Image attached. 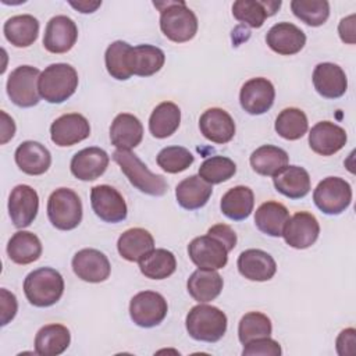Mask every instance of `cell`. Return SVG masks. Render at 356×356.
Returning a JSON list of instances; mask_svg holds the SVG:
<instances>
[{
  "label": "cell",
  "mask_w": 356,
  "mask_h": 356,
  "mask_svg": "<svg viewBox=\"0 0 356 356\" xmlns=\"http://www.w3.org/2000/svg\"><path fill=\"white\" fill-rule=\"evenodd\" d=\"M160 10V29L167 39L184 43L195 38L197 32V18L185 1H154Z\"/></svg>",
  "instance_id": "1"
},
{
  "label": "cell",
  "mask_w": 356,
  "mask_h": 356,
  "mask_svg": "<svg viewBox=\"0 0 356 356\" xmlns=\"http://www.w3.org/2000/svg\"><path fill=\"white\" fill-rule=\"evenodd\" d=\"M78 88L76 70L65 63H56L46 67L39 76L38 89L46 102L58 104L70 99Z\"/></svg>",
  "instance_id": "2"
},
{
  "label": "cell",
  "mask_w": 356,
  "mask_h": 356,
  "mask_svg": "<svg viewBox=\"0 0 356 356\" xmlns=\"http://www.w3.org/2000/svg\"><path fill=\"white\" fill-rule=\"evenodd\" d=\"M113 160L120 165L131 185H134L142 193L150 196H163L167 192L168 185L164 177L153 174L131 150L117 149L113 153Z\"/></svg>",
  "instance_id": "3"
},
{
  "label": "cell",
  "mask_w": 356,
  "mask_h": 356,
  "mask_svg": "<svg viewBox=\"0 0 356 356\" xmlns=\"http://www.w3.org/2000/svg\"><path fill=\"white\" fill-rule=\"evenodd\" d=\"M24 292L28 302L36 307L56 305L64 292L61 274L51 267H40L31 271L24 280Z\"/></svg>",
  "instance_id": "4"
},
{
  "label": "cell",
  "mask_w": 356,
  "mask_h": 356,
  "mask_svg": "<svg viewBox=\"0 0 356 356\" xmlns=\"http://www.w3.org/2000/svg\"><path fill=\"white\" fill-rule=\"evenodd\" d=\"M185 325L191 338L214 343L220 341L227 331V316L216 306L199 303L186 314Z\"/></svg>",
  "instance_id": "5"
},
{
  "label": "cell",
  "mask_w": 356,
  "mask_h": 356,
  "mask_svg": "<svg viewBox=\"0 0 356 356\" xmlns=\"http://www.w3.org/2000/svg\"><path fill=\"white\" fill-rule=\"evenodd\" d=\"M47 217L53 227L71 231L82 221V202L78 193L70 188H58L49 196Z\"/></svg>",
  "instance_id": "6"
},
{
  "label": "cell",
  "mask_w": 356,
  "mask_h": 356,
  "mask_svg": "<svg viewBox=\"0 0 356 356\" xmlns=\"http://www.w3.org/2000/svg\"><path fill=\"white\" fill-rule=\"evenodd\" d=\"M313 200L318 210L328 216H338L352 202V188L339 177H327L318 182L313 192Z\"/></svg>",
  "instance_id": "7"
},
{
  "label": "cell",
  "mask_w": 356,
  "mask_h": 356,
  "mask_svg": "<svg viewBox=\"0 0 356 356\" xmlns=\"http://www.w3.org/2000/svg\"><path fill=\"white\" fill-rule=\"evenodd\" d=\"M40 71L32 65H19L7 79V95L10 100L18 107H33L39 103L40 95L38 89V81Z\"/></svg>",
  "instance_id": "8"
},
{
  "label": "cell",
  "mask_w": 356,
  "mask_h": 356,
  "mask_svg": "<svg viewBox=\"0 0 356 356\" xmlns=\"http://www.w3.org/2000/svg\"><path fill=\"white\" fill-rule=\"evenodd\" d=\"M167 312V300L163 295L154 291L138 292L129 302L131 320L142 328L159 325L165 318Z\"/></svg>",
  "instance_id": "9"
},
{
  "label": "cell",
  "mask_w": 356,
  "mask_h": 356,
  "mask_svg": "<svg viewBox=\"0 0 356 356\" xmlns=\"http://www.w3.org/2000/svg\"><path fill=\"white\" fill-rule=\"evenodd\" d=\"M229 249L217 236L207 234L193 238L188 245V254L195 266L207 270H220L228 261Z\"/></svg>",
  "instance_id": "10"
},
{
  "label": "cell",
  "mask_w": 356,
  "mask_h": 356,
  "mask_svg": "<svg viewBox=\"0 0 356 356\" xmlns=\"http://www.w3.org/2000/svg\"><path fill=\"white\" fill-rule=\"evenodd\" d=\"M90 204L95 214L106 222H120L127 218L128 207L122 195L110 185H96L90 189Z\"/></svg>",
  "instance_id": "11"
},
{
  "label": "cell",
  "mask_w": 356,
  "mask_h": 356,
  "mask_svg": "<svg viewBox=\"0 0 356 356\" xmlns=\"http://www.w3.org/2000/svg\"><path fill=\"white\" fill-rule=\"evenodd\" d=\"M275 97L274 85L267 78H252L246 81L239 92L241 107L252 115L267 113Z\"/></svg>",
  "instance_id": "12"
},
{
  "label": "cell",
  "mask_w": 356,
  "mask_h": 356,
  "mask_svg": "<svg viewBox=\"0 0 356 356\" xmlns=\"http://www.w3.org/2000/svg\"><path fill=\"white\" fill-rule=\"evenodd\" d=\"M72 270L78 278L86 282L97 284L110 277L111 266L107 256L92 248L78 250L72 257Z\"/></svg>",
  "instance_id": "13"
},
{
  "label": "cell",
  "mask_w": 356,
  "mask_h": 356,
  "mask_svg": "<svg viewBox=\"0 0 356 356\" xmlns=\"http://www.w3.org/2000/svg\"><path fill=\"white\" fill-rule=\"evenodd\" d=\"M320 225L317 218L309 211H298L288 218L282 236L293 249H307L318 238Z\"/></svg>",
  "instance_id": "14"
},
{
  "label": "cell",
  "mask_w": 356,
  "mask_h": 356,
  "mask_svg": "<svg viewBox=\"0 0 356 356\" xmlns=\"http://www.w3.org/2000/svg\"><path fill=\"white\" fill-rule=\"evenodd\" d=\"M39 210L38 192L29 185H17L8 197V214L17 228L29 227Z\"/></svg>",
  "instance_id": "15"
},
{
  "label": "cell",
  "mask_w": 356,
  "mask_h": 356,
  "mask_svg": "<svg viewBox=\"0 0 356 356\" xmlns=\"http://www.w3.org/2000/svg\"><path fill=\"white\" fill-rule=\"evenodd\" d=\"M90 135L89 121L78 113L64 114L50 125L51 142L60 147H67L85 140Z\"/></svg>",
  "instance_id": "16"
},
{
  "label": "cell",
  "mask_w": 356,
  "mask_h": 356,
  "mask_svg": "<svg viewBox=\"0 0 356 356\" xmlns=\"http://www.w3.org/2000/svg\"><path fill=\"white\" fill-rule=\"evenodd\" d=\"M76 39V24L67 15H56L50 18L46 25L43 46L50 53L63 54L74 47Z\"/></svg>",
  "instance_id": "17"
},
{
  "label": "cell",
  "mask_w": 356,
  "mask_h": 356,
  "mask_svg": "<svg viewBox=\"0 0 356 356\" xmlns=\"http://www.w3.org/2000/svg\"><path fill=\"white\" fill-rule=\"evenodd\" d=\"M348 136L342 127L331 121H320L309 132V146L320 156H332L346 145Z\"/></svg>",
  "instance_id": "18"
},
{
  "label": "cell",
  "mask_w": 356,
  "mask_h": 356,
  "mask_svg": "<svg viewBox=\"0 0 356 356\" xmlns=\"http://www.w3.org/2000/svg\"><path fill=\"white\" fill-rule=\"evenodd\" d=\"M238 271L249 281H268L277 273V264L271 254L261 249H246L236 260Z\"/></svg>",
  "instance_id": "19"
},
{
  "label": "cell",
  "mask_w": 356,
  "mask_h": 356,
  "mask_svg": "<svg viewBox=\"0 0 356 356\" xmlns=\"http://www.w3.org/2000/svg\"><path fill=\"white\" fill-rule=\"evenodd\" d=\"M108 154L96 146L76 152L70 163L71 172L81 181H95L104 174L108 165Z\"/></svg>",
  "instance_id": "20"
},
{
  "label": "cell",
  "mask_w": 356,
  "mask_h": 356,
  "mask_svg": "<svg viewBox=\"0 0 356 356\" xmlns=\"http://www.w3.org/2000/svg\"><path fill=\"white\" fill-rule=\"evenodd\" d=\"M266 42L273 51L281 56H292L303 49L306 44V35L300 28L291 22H278L268 29Z\"/></svg>",
  "instance_id": "21"
},
{
  "label": "cell",
  "mask_w": 356,
  "mask_h": 356,
  "mask_svg": "<svg viewBox=\"0 0 356 356\" xmlns=\"http://www.w3.org/2000/svg\"><path fill=\"white\" fill-rule=\"evenodd\" d=\"M199 129L202 135L213 143H228L235 135V122L232 117L222 108H207L199 118Z\"/></svg>",
  "instance_id": "22"
},
{
  "label": "cell",
  "mask_w": 356,
  "mask_h": 356,
  "mask_svg": "<svg viewBox=\"0 0 356 356\" xmlns=\"http://www.w3.org/2000/svg\"><path fill=\"white\" fill-rule=\"evenodd\" d=\"M313 85L317 93L325 99H338L348 89L343 70L334 63H320L313 71Z\"/></svg>",
  "instance_id": "23"
},
{
  "label": "cell",
  "mask_w": 356,
  "mask_h": 356,
  "mask_svg": "<svg viewBox=\"0 0 356 356\" xmlns=\"http://www.w3.org/2000/svg\"><path fill=\"white\" fill-rule=\"evenodd\" d=\"M18 168L28 175H42L51 164V154L46 146L36 140L22 142L14 153Z\"/></svg>",
  "instance_id": "24"
},
{
  "label": "cell",
  "mask_w": 356,
  "mask_h": 356,
  "mask_svg": "<svg viewBox=\"0 0 356 356\" xmlns=\"http://www.w3.org/2000/svg\"><path fill=\"white\" fill-rule=\"evenodd\" d=\"M143 138V125L138 117L129 113L115 115L110 127V140L117 149L131 150L136 147Z\"/></svg>",
  "instance_id": "25"
},
{
  "label": "cell",
  "mask_w": 356,
  "mask_h": 356,
  "mask_svg": "<svg viewBox=\"0 0 356 356\" xmlns=\"http://www.w3.org/2000/svg\"><path fill=\"white\" fill-rule=\"evenodd\" d=\"M277 192L289 197L300 199L310 192V175L299 165H285L273 177Z\"/></svg>",
  "instance_id": "26"
},
{
  "label": "cell",
  "mask_w": 356,
  "mask_h": 356,
  "mask_svg": "<svg viewBox=\"0 0 356 356\" xmlns=\"http://www.w3.org/2000/svg\"><path fill=\"white\" fill-rule=\"evenodd\" d=\"M165 54L160 47L152 44H138L131 47L128 54V68L132 75L150 76L161 70Z\"/></svg>",
  "instance_id": "27"
},
{
  "label": "cell",
  "mask_w": 356,
  "mask_h": 356,
  "mask_svg": "<svg viewBox=\"0 0 356 356\" xmlns=\"http://www.w3.org/2000/svg\"><path fill=\"white\" fill-rule=\"evenodd\" d=\"M222 277L217 270L197 268L191 274L186 282L189 295L199 303H207L214 300L222 291Z\"/></svg>",
  "instance_id": "28"
},
{
  "label": "cell",
  "mask_w": 356,
  "mask_h": 356,
  "mask_svg": "<svg viewBox=\"0 0 356 356\" xmlns=\"http://www.w3.org/2000/svg\"><path fill=\"white\" fill-rule=\"evenodd\" d=\"M281 1L273 0H238L232 4V15L252 28L263 26L267 17L274 15Z\"/></svg>",
  "instance_id": "29"
},
{
  "label": "cell",
  "mask_w": 356,
  "mask_h": 356,
  "mask_svg": "<svg viewBox=\"0 0 356 356\" xmlns=\"http://www.w3.org/2000/svg\"><path fill=\"white\" fill-rule=\"evenodd\" d=\"M213 192V186L199 175H191L182 179L175 188L178 204L185 210H197L203 207Z\"/></svg>",
  "instance_id": "30"
},
{
  "label": "cell",
  "mask_w": 356,
  "mask_h": 356,
  "mask_svg": "<svg viewBox=\"0 0 356 356\" xmlns=\"http://www.w3.org/2000/svg\"><path fill=\"white\" fill-rule=\"evenodd\" d=\"M117 249L122 259L128 261H139L154 249V239L145 228H129L120 235Z\"/></svg>",
  "instance_id": "31"
},
{
  "label": "cell",
  "mask_w": 356,
  "mask_h": 356,
  "mask_svg": "<svg viewBox=\"0 0 356 356\" xmlns=\"http://www.w3.org/2000/svg\"><path fill=\"white\" fill-rule=\"evenodd\" d=\"M71 342L70 330L63 324L43 325L35 337V353L40 356L61 355Z\"/></svg>",
  "instance_id": "32"
},
{
  "label": "cell",
  "mask_w": 356,
  "mask_h": 356,
  "mask_svg": "<svg viewBox=\"0 0 356 356\" xmlns=\"http://www.w3.org/2000/svg\"><path fill=\"white\" fill-rule=\"evenodd\" d=\"M254 206L253 191L248 186L238 185L228 189L220 202L221 213L232 221H242L250 216Z\"/></svg>",
  "instance_id": "33"
},
{
  "label": "cell",
  "mask_w": 356,
  "mask_h": 356,
  "mask_svg": "<svg viewBox=\"0 0 356 356\" xmlns=\"http://www.w3.org/2000/svg\"><path fill=\"white\" fill-rule=\"evenodd\" d=\"M289 218L288 209L280 202H264L254 213V224L259 231L268 236H282L284 227Z\"/></svg>",
  "instance_id": "34"
},
{
  "label": "cell",
  "mask_w": 356,
  "mask_h": 356,
  "mask_svg": "<svg viewBox=\"0 0 356 356\" xmlns=\"http://www.w3.org/2000/svg\"><path fill=\"white\" fill-rule=\"evenodd\" d=\"M6 39L15 47H29L39 35V21L31 14L14 15L4 22Z\"/></svg>",
  "instance_id": "35"
},
{
  "label": "cell",
  "mask_w": 356,
  "mask_h": 356,
  "mask_svg": "<svg viewBox=\"0 0 356 356\" xmlns=\"http://www.w3.org/2000/svg\"><path fill=\"white\" fill-rule=\"evenodd\" d=\"M7 254L17 264L33 263L42 254L40 239L29 231H18L7 243Z\"/></svg>",
  "instance_id": "36"
},
{
  "label": "cell",
  "mask_w": 356,
  "mask_h": 356,
  "mask_svg": "<svg viewBox=\"0 0 356 356\" xmlns=\"http://www.w3.org/2000/svg\"><path fill=\"white\" fill-rule=\"evenodd\" d=\"M181 110L172 102H163L152 111L149 118V131L157 139L171 136L179 127Z\"/></svg>",
  "instance_id": "37"
},
{
  "label": "cell",
  "mask_w": 356,
  "mask_h": 356,
  "mask_svg": "<svg viewBox=\"0 0 356 356\" xmlns=\"http://www.w3.org/2000/svg\"><path fill=\"white\" fill-rule=\"evenodd\" d=\"M288 153L273 145H263L250 154L253 171L264 177H274L280 170L288 165Z\"/></svg>",
  "instance_id": "38"
},
{
  "label": "cell",
  "mask_w": 356,
  "mask_h": 356,
  "mask_svg": "<svg viewBox=\"0 0 356 356\" xmlns=\"http://www.w3.org/2000/svg\"><path fill=\"white\" fill-rule=\"evenodd\" d=\"M140 273L150 280H164L177 270V260L167 249H153L139 261Z\"/></svg>",
  "instance_id": "39"
},
{
  "label": "cell",
  "mask_w": 356,
  "mask_h": 356,
  "mask_svg": "<svg viewBox=\"0 0 356 356\" xmlns=\"http://www.w3.org/2000/svg\"><path fill=\"white\" fill-rule=\"evenodd\" d=\"M275 132L286 140L300 139L309 128L306 114L296 107L284 108L275 118Z\"/></svg>",
  "instance_id": "40"
},
{
  "label": "cell",
  "mask_w": 356,
  "mask_h": 356,
  "mask_svg": "<svg viewBox=\"0 0 356 356\" xmlns=\"http://www.w3.org/2000/svg\"><path fill=\"white\" fill-rule=\"evenodd\" d=\"M273 332L271 320L260 312L246 313L238 325V338L242 345L249 343L253 339L270 337Z\"/></svg>",
  "instance_id": "41"
},
{
  "label": "cell",
  "mask_w": 356,
  "mask_h": 356,
  "mask_svg": "<svg viewBox=\"0 0 356 356\" xmlns=\"http://www.w3.org/2000/svg\"><path fill=\"white\" fill-rule=\"evenodd\" d=\"M129 50L131 46L122 40H115L106 49L104 63L107 72L117 81H127L132 75L128 68Z\"/></svg>",
  "instance_id": "42"
},
{
  "label": "cell",
  "mask_w": 356,
  "mask_h": 356,
  "mask_svg": "<svg viewBox=\"0 0 356 356\" xmlns=\"http://www.w3.org/2000/svg\"><path fill=\"white\" fill-rule=\"evenodd\" d=\"M291 10L296 18L309 26H320L330 17L327 0H292Z\"/></svg>",
  "instance_id": "43"
},
{
  "label": "cell",
  "mask_w": 356,
  "mask_h": 356,
  "mask_svg": "<svg viewBox=\"0 0 356 356\" xmlns=\"http://www.w3.org/2000/svg\"><path fill=\"white\" fill-rule=\"evenodd\" d=\"M236 172V164L225 156H211L199 167V177L210 185L221 184L232 178Z\"/></svg>",
  "instance_id": "44"
},
{
  "label": "cell",
  "mask_w": 356,
  "mask_h": 356,
  "mask_svg": "<svg viewBox=\"0 0 356 356\" xmlns=\"http://www.w3.org/2000/svg\"><path fill=\"white\" fill-rule=\"evenodd\" d=\"M193 154L182 146H167L156 157L159 167L170 174H178L189 168L193 163Z\"/></svg>",
  "instance_id": "45"
},
{
  "label": "cell",
  "mask_w": 356,
  "mask_h": 356,
  "mask_svg": "<svg viewBox=\"0 0 356 356\" xmlns=\"http://www.w3.org/2000/svg\"><path fill=\"white\" fill-rule=\"evenodd\" d=\"M282 353L281 346L277 341L270 337L257 338L243 345V356H280Z\"/></svg>",
  "instance_id": "46"
},
{
  "label": "cell",
  "mask_w": 356,
  "mask_h": 356,
  "mask_svg": "<svg viewBox=\"0 0 356 356\" xmlns=\"http://www.w3.org/2000/svg\"><path fill=\"white\" fill-rule=\"evenodd\" d=\"M18 303L14 293L8 292L6 288L0 291V310H1V325L8 324L17 314Z\"/></svg>",
  "instance_id": "47"
},
{
  "label": "cell",
  "mask_w": 356,
  "mask_h": 356,
  "mask_svg": "<svg viewBox=\"0 0 356 356\" xmlns=\"http://www.w3.org/2000/svg\"><path fill=\"white\" fill-rule=\"evenodd\" d=\"M356 345V331L355 328L342 330L337 338V352L341 356L353 355Z\"/></svg>",
  "instance_id": "48"
},
{
  "label": "cell",
  "mask_w": 356,
  "mask_h": 356,
  "mask_svg": "<svg viewBox=\"0 0 356 356\" xmlns=\"http://www.w3.org/2000/svg\"><path fill=\"white\" fill-rule=\"evenodd\" d=\"M207 234H211V235L217 236L218 239H221V241L227 245V248L229 249V252H231V250L235 248V245H236V234H235V231H234L229 225H227V224H216V225H213L211 228H209Z\"/></svg>",
  "instance_id": "49"
},
{
  "label": "cell",
  "mask_w": 356,
  "mask_h": 356,
  "mask_svg": "<svg viewBox=\"0 0 356 356\" xmlns=\"http://www.w3.org/2000/svg\"><path fill=\"white\" fill-rule=\"evenodd\" d=\"M338 32L342 42L349 44L355 43V14L341 19L338 25Z\"/></svg>",
  "instance_id": "50"
},
{
  "label": "cell",
  "mask_w": 356,
  "mask_h": 356,
  "mask_svg": "<svg viewBox=\"0 0 356 356\" xmlns=\"http://www.w3.org/2000/svg\"><path fill=\"white\" fill-rule=\"evenodd\" d=\"M15 134V124L14 120L6 113L1 111V140L0 143L4 145L7 143Z\"/></svg>",
  "instance_id": "51"
},
{
  "label": "cell",
  "mask_w": 356,
  "mask_h": 356,
  "mask_svg": "<svg viewBox=\"0 0 356 356\" xmlns=\"http://www.w3.org/2000/svg\"><path fill=\"white\" fill-rule=\"evenodd\" d=\"M70 4L76 8L79 13H83V14H89V13H93L96 11L100 6H102V1H70Z\"/></svg>",
  "instance_id": "52"
}]
</instances>
